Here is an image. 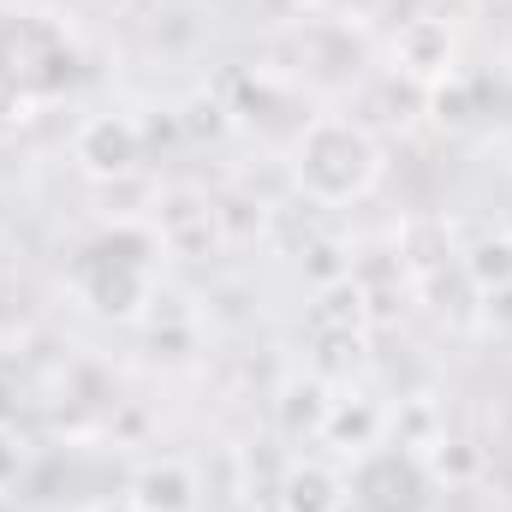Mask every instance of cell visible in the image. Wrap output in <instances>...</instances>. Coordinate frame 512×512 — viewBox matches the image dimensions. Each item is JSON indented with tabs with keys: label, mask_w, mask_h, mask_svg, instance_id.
I'll list each match as a JSON object with an SVG mask.
<instances>
[{
	"label": "cell",
	"mask_w": 512,
	"mask_h": 512,
	"mask_svg": "<svg viewBox=\"0 0 512 512\" xmlns=\"http://www.w3.org/2000/svg\"><path fill=\"white\" fill-rule=\"evenodd\" d=\"M155 256H161V239L143 233V227H102L96 239L78 245V262H72V286L78 298L96 310V316H120L131 322L149 292H155Z\"/></svg>",
	"instance_id": "7a4b0ae2"
},
{
	"label": "cell",
	"mask_w": 512,
	"mask_h": 512,
	"mask_svg": "<svg viewBox=\"0 0 512 512\" xmlns=\"http://www.w3.org/2000/svg\"><path fill=\"white\" fill-rule=\"evenodd\" d=\"M292 173H298V191L310 203L340 209V203H358V197L376 191V179H382V143L370 137V126H358L346 114H322L298 137Z\"/></svg>",
	"instance_id": "6da1fadb"
},
{
	"label": "cell",
	"mask_w": 512,
	"mask_h": 512,
	"mask_svg": "<svg viewBox=\"0 0 512 512\" xmlns=\"http://www.w3.org/2000/svg\"><path fill=\"white\" fill-rule=\"evenodd\" d=\"M131 507L137 512H197V477H191V465H179V459L149 465L131 483Z\"/></svg>",
	"instance_id": "5b68a950"
},
{
	"label": "cell",
	"mask_w": 512,
	"mask_h": 512,
	"mask_svg": "<svg viewBox=\"0 0 512 512\" xmlns=\"http://www.w3.org/2000/svg\"><path fill=\"white\" fill-rule=\"evenodd\" d=\"M346 501L358 512H429L435 483L411 447H370L346 477Z\"/></svg>",
	"instance_id": "3957f363"
},
{
	"label": "cell",
	"mask_w": 512,
	"mask_h": 512,
	"mask_svg": "<svg viewBox=\"0 0 512 512\" xmlns=\"http://www.w3.org/2000/svg\"><path fill=\"white\" fill-rule=\"evenodd\" d=\"M72 155L90 179H126L131 167L143 161V131L131 126L126 114H96L84 120L72 137Z\"/></svg>",
	"instance_id": "277c9868"
},
{
	"label": "cell",
	"mask_w": 512,
	"mask_h": 512,
	"mask_svg": "<svg viewBox=\"0 0 512 512\" xmlns=\"http://www.w3.org/2000/svg\"><path fill=\"white\" fill-rule=\"evenodd\" d=\"M286 512H340L346 507V483H334L322 465H298L286 477V495H280Z\"/></svg>",
	"instance_id": "8992f818"
}]
</instances>
